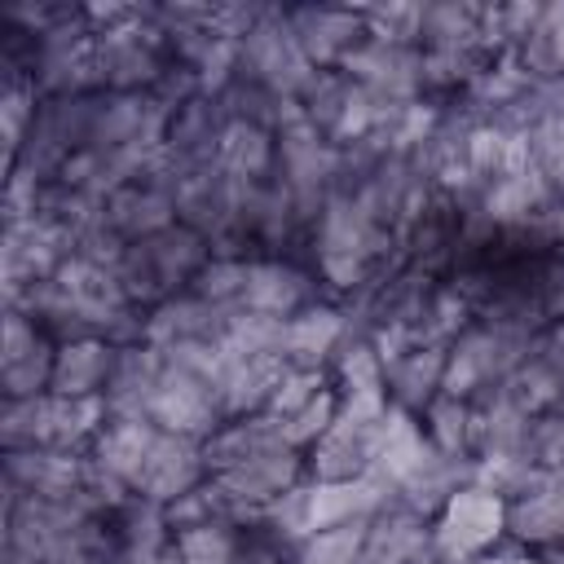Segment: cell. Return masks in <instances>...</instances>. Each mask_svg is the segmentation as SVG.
<instances>
[{
	"mask_svg": "<svg viewBox=\"0 0 564 564\" xmlns=\"http://www.w3.org/2000/svg\"><path fill=\"white\" fill-rule=\"evenodd\" d=\"M502 524H507V507L494 489H454L436 524V551L445 564H458L467 555L489 551Z\"/></svg>",
	"mask_w": 564,
	"mask_h": 564,
	"instance_id": "obj_1",
	"label": "cell"
},
{
	"mask_svg": "<svg viewBox=\"0 0 564 564\" xmlns=\"http://www.w3.org/2000/svg\"><path fill=\"white\" fill-rule=\"evenodd\" d=\"M203 467H207L203 449L189 436L167 432V436H154V445H150V454H145V463H141V471H137L132 485L145 489V498H154V502L185 498L198 485Z\"/></svg>",
	"mask_w": 564,
	"mask_h": 564,
	"instance_id": "obj_2",
	"label": "cell"
},
{
	"mask_svg": "<svg viewBox=\"0 0 564 564\" xmlns=\"http://www.w3.org/2000/svg\"><path fill=\"white\" fill-rule=\"evenodd\" d=\"M53 366H57V352H48L35 322H22L13 313L9 330H4V388H9V397L13 401L35 397L44 383H53Z\"/></svg>",
	"mask_w": 564,
	"mask_h": 564,
	"instance_id": "obj_3",
	"label": "cell"
},
{
	"mask_svg": "<svg viewBox=\"0 0 564 564\" xmlns=\"http://www.w3.org/2000/svg\"><path fill=\"white\" fill-rule=\"evenodd\" d=\"M115 375V357L101 344H70L57 352L53 366V388L57 397H88L93 388H101Z\"/></svg>",
	"mask_w": 564,
	"mask_h": 564,
	"instance_id": "obj_4",
	"label": "cell"
},
{
	"mask_svg": "<svg viewBox=\"0 0 564 564\" xmlns=\"http://www.w3.org/2000/svg\"><path fill=\"white\" fill-rule=\"evenodd\" d=\"M366 538H370V520H348V524L313 529V533L300 542L295 564H361Z\"/></svg>",
	"mask_w": 564,
	"mask_h": 564,
	"instance_id": "obj_5",
	"label": "cell"
},
{
	"mask_svg": "<svg viewBox=\"0 0 564 564\" xmlns=\"http://www.w3.org/2000/svg\"><path fill=\"white\" fill-rule=\"evenodd\" d=\"M463 564H542V560H533L524 551H480V555H471Z\"/></svg>",
	"mask_w": 564,
	"mask_h": 564,
	"instance_id": "obj_6",
	"label": "cell"
},
{
	"mask_svg": "<svg viewBox=\"0 0 564 564\" xmlns=\"http://www.w3.org/2000/svg\"><path fill=\"white\" fill-rule=\"evenodd\" d=\"M13 564H53V560H40V555H22V560H13Z\"/></svg>",
	"mask_w": 564,
	"mask_h": 564,
	"instance_id": "obj_7",
	"label": "cell"
}]
</instances>
